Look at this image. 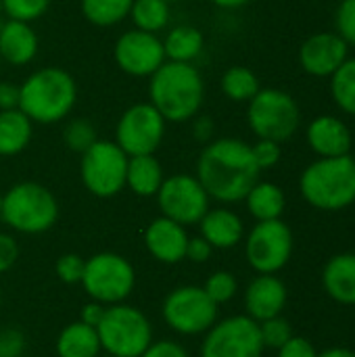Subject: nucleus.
Returning a JSON list of instances; mask_svg holds the SVG:
<instances>
[{
    "label": "nucleus",
    "instance_id": "nucleus-1",
    "mask_svg": "<svg viewBox=\"0 0 355 357\" xmlns=\"http://www.w3.org/2000/svg\"><path fill=\"white\" fill-rule=\"evenodd\" d=\"M262 169L255 163L247 142L220 138L205 146L197 161V180L205 192L222 203L245 201L249 190L259 182Z\"/></svg>",
    "mask_w": 355,
    "mask_h": 357
},
{
    "label": "nucleus",
    "instance_id": "nucleus-2",
    "mask_svg": "<svg viewBox=\"0 0 355 357\" xmlns=\"http://www.w3.org/2000/svg\"><path fill=\"white\" fill-rule=\"evenodd\" d=\"M151 105L163 115L165 121H186L195 117L203 105L205 86L203 77L190 63H163L151 75Z\"/></svg>",
    "mask_w": 355,
    "mask_h": 357
},
{
    "label": "nucleus",
    "instance_id": "nucleus-3",
    "mask_svg": "<svg viewBox=\"0 0 355 357\" xmlns=\"http://www.w3.org/2000/svg\"><path fill=\"white\" fill-rule=\"evenodd\" d=\"M77 98L73 77L61 67H44L19 86V109L36 123L65 119Z\"/></svg>",
    "mask_w": 355,
    "mask_h": 357
},
{
    "label": "nucleus",
    "instance_id": "nucleus-4",
    "mask_svg": "<svg viewBox=\"0 0 355 357\" xmlns=\"http://www.w3.org/2000/svg\"><path fill=\"white\" fill-rule=\"evenodd\" d=\"M301 197L320 211H341L355 203V159L320 157L299 178Z\"/></svg>",
    "mask_w": 355,
    "mask_h": 357
},
{
    "label": "nucleus",
    "instance_id": "nucleus-5",
    "mask_svg": "<svg viewBox=\"0 0 355 357\" xmlns=\"http://www.w3.org/2000/svg\"><path fill=\"white\" fill-rule=\"evenodd\" d=\"M0 218L17 232L40 234L54 226L59 218V205L46 186L36 182H21L2 197Z\"/></svg>",
    "mask_w": 355,
    "mask_h": 357
},
{
    "label": "nucleus",
    "instance_id": "nucleus-6",
    "mask_svg": "<svg viewBox=\"0 0 355 357\" xmlns=\"http://www.w3.org/2000/svg\"><path fill=\"white\" fill-rule=\"evenodd\" d=\"M100 347L115 357H140L153 343V326L149 318L123 303L109 305L96 326Z\"/></svg>",
    "mask_w": 355,
    "mask_h": 357
},
{
    "label": "nucleus",
    "instance_id": "nucleus-7",
    "mask_svg": "<svg viewBox=\"0 0 355 357\" xmlns=\"http://www.w3.org/2000/svg\"><path fill=\"white\" fill-rule=\"evenodd\" d=\"M247 117L257 138H266L274 142L289 140L297 132L301 121L297 100L291 94L276 88L259 90L249 100Z\"/></svg>",
    "mask_w": 355,
    "mask_h": 357
},
{
    "label": "nucleus",
    "instance_id": "nucleus-8",
    "mask_svg": "<svg viewBox=\"0 0 355 357\" xmlns=\"http://www.w3.org/2000/svg\"><path fill=\"white\" fill-rule=\"evenodd\" d=\"M82 284L92 301L103 305L123 303L136 284V272L132 264L117 253H96L86 261Z\"/></svg>",
    "mask_w": 355,
    "mask_h": 357
},
{
    "label": "nucleus",
    "instance_id": "nucleus-9",
    "mask_svg": "<svg viewBox=\"0 0 355 357\" xmlns=\"http://www.w3.org/2000/svg\"><path fill=\"white\" fill-rule=\"evenodd\" d=\"M128 155L117 142L96 140L90 149L82 153V182L84 186L100 199L115 197L126 186Z\"/></svg>",
    "mask_w": 355,
    "mask_h": 357
},
{
    "label": "nucleus",
    "instance_id": "nucleus-10",
    "mask_svg": "<svg viewBox=\"0 0 355 357\" xmlns=\"http://www.w3.org/2000/svg\"><path fill=\"white\" fill-rule=\"evenodd\" d=\"M218 303L203 287H180L163 301V320L180 335H203L218 322Z\"/></svg>",
    "mask_w": 355,
    "mask_h": 357
},
{
    "label": "nucleus",
    "instance_id": "nucleus-11",
    "mask_svg": "<svg viewBox=\"0 0 355 357\" xmlns=\"http://www.w3.org/2000/svg\"><path fill=\"white\" fill-rule=\"evenodd\" d=\"M245 255L257 274L280 272L293 255V232L282 220L257 222L247 236Z\"/></svg>",
    "mask_w": 355,
    "mask_h": 357
},
{
    "label": "nucleus",
    "instance_id": "nucleus-12",
    "mask_svg": "<svg viewBox=\"0 0 355 357\" xmlns=\"http://www.w3.org/2000/svg\"><path fill=\"white\" fill-rule=\"evenodd\" d=\"M264 349L259 324L249 316H232L207 331L201 357H262Z\"/></svg>",
    "mask_w": 355,
    "mask_h": 357
},
{
    "label": "nucleus",
    "instance_id": "nucleus-13",
    "mask_svg": "<svg viewBox=\"0 0 355 357\" xmlns=\"http://www.w3.org/2000/svg\"><path fill=\"white\" fill-rule=\"evenodd\" d=\"M157 199L163 218H169L182 226L199 224L209 211V195L205 192L197 176L176 174L163 180Z\"/></svg>",
    "mask_w": 355,
    "mask_h": 357
},
{
    "label": "nucleus",
    "instance_id": "nucleus-14",
    "mask_svg": "<svg viewBox=\"0 0 355 357\" xmlns=\"http://www.w3.org/2000/svg\"><path fill=\"white\" fill-rule=\"evenodd\" d=\"M165 119L151 102L130 107L117 123V144L128 157L153 155L163 140Z\"/></svg>",
    "mask_w": 355,
    "mask_h": 357
},
{
    "label": "nucleus",
    "instance_id": "nucleus-15",
    "mask_svg": "<svg viewBox=\"0 0 355 357\" xmlns=\"http://www.w3.org/2000/svg\"><path fill=\"white\" fill-rule=\"evenodd\" d=\"M115 61L130 75H153L165 63L163 42L142 29L126 31L115 44Z\"/></svg>",
    "mask_w": 355,
    "mask_h": 357
},
{
    "label": "nucleus",
    "instance_id": "nucleus-16",
    "mask_svg": "<svg viewBox=\"0 0 355 357\" xmlns=\"http://www.w3.org/2000/svg\"><path fill=\"white\" fill-rule=\"evenodd\" d=\"M349 44L335 31L310 36L299 48V63L314 77H331L349 56Z\"/></svg>",
    "mask_w": 355,
    "mask_h": 357
},
{
    "label": "nucleus",
    "instance_id": "nucleus-17",
    "mask_svg": "<svg viewBox=\"0 0 355 357\" xmlns=\"http://www.w3.org/2000/svg\"><path fill=\"white\" fill-rule=\"evenodd\" d=\"M287 305V287L274 274H259L245 293L247 316L255 322H264L280 316Z\"/></svg>",
    "mask_w": 355,
    "mask_h": 357
},
{
    "label": "nucleus",
    "instance_id": "nucleus-18",
    "mask_svg": "<svg viewBox=\"0 0 355 357\" xmlns=\"http://www.w3.org/2000/svg\"><path fill=\"white\" fill-rule=\"evenodd\" d=\"M144 245L149 253L161 264H178L186 257L188 234L186 228L169 218L151 222L144 232Z\"/></svg>",
    "mask_w": 355,
    "mask_h": 357
},
{
    "label": "nucleus",
    "instance_id": "nucleus-19",
    "mask_svg": "<svg viewBox=\"0 0 355 357\" xmlns=\"http://www.w3.org/2000/svg\"><path fill=\"white\" fill-rule=\"evenodd\" d=\"M308 144L320 157H343L352 151V132L339 117L320 115L308 128Z\"/></svg>",
    "mask_w": 355,
    "mask_h": 357
},
{
    "label": "nucleus",
    "instance_id": "nucleus-20",
    "mask_svg": "<svg viewBox=\"0 0 355 357\" xmlns=\"http://www.w3.org/2000/svg\"><path fill=\"white\" fill-rule=\"evenodd\" d=\"M38 52V36L29 23L8 19L0 25V56L10 65H27Z\"/></svg>",
    "mask_w": 355,
    "mask_h": 357
},
{
    "label": "nucleus",
    "instance_id": "nucleus-21",
    "mask_svg": "<svg viewBox=\"0 0 355 357\" xmlns=\"http://www.w3.org/2000/svg\"><path fill=\"white\" fill-rule=\"evenodd\" d=\"M322 287L333 301L355 305V253H339L326 261Z\"/></svg>",
    "mask_w": 355,
    "mask_h": 357
},
{
    "label": "nucleus",
    "instance_id": "nucleus-22",
    "mask_svg": "<svg viewBox=\"0 0 355 357\" xmlns=\"http://www.w3.org/2000/svg\"><path fill=\"white\" fill-rule=\"evenodd\" d=\"M199 224H201V236L213 249L236 247L245 232L241 218L230 209H209Z\"/></svg>",
    "mask_w": 355,
    "mask_h": 357
},
{
    "label": "nucleus",
    "instance_id": "nucleus-23",
    "mask_svg": "<svg viewBox=\"0 0 355 357\" xmlns=\"http://www.w3.org/2000/svg\"><path fill=\"white\" fill-rule=\"evenodd\" d=\"M100 349L103 347L96 328L84 322H73L65 326L56 339L59 357H98Z\"/></svg>",
    "mask_w": 355,
    "mask_h": 357
},
{
    "label": "nucleus",
    "instance_id": "nucleus-24",
    "mask_svg": "<svg viewBox=\"0 0 355 357\" xmlns=\"http://www.w3.org/2000/svg\"><path fill=\"white\" fill-rule=\"evenodd\" d=\"M163 184L161 163L153 155H136L128 159L126 186L132 188L138 197H153Z\"/></svg>",
    "mask_w": 355,
    "mask_h": 357
},
{
    "label": "nucleus",
    "instance_id": "nucleus-25",
    "mask_svg": "<svg viewBox=\"0 0 355 357\" xmlns=\"http://www.w3.org/2000/svg\"><path fill=\"white\" fill-rule=\"evenodd\" d=\"M31 140V119L21 109L0 111V155H19Z\"/></svg>",
    "mask_w": 355,
    "mask_h": 357
},
{
    "label": "nucleus",
    "instance_id": "nucleus-26",
    "mask_svg": "<svg viewBox=\"0 0 355 357\" xmlns=\"http://www.w3.org/2000/svg\"><path fill=\"white\" fill-rule=\"evenodd\" d=\"M249 213L257 222H268V220H280L287 199L282 188H278L272 182H257L249 195L245 197Z\"/></svg>",
    "mask_w": 355,
    "mask_h": 357
},
{
    "label": "nucleus",
    "instance_id": "nucleus-27",
    "mask_svg": "<svg viewBox=\"0 0 355 357\" xmlns=\"http://www.w3.org/2000/svg\"><path fill=\"white\" fill-rule=\"evenodd\" d=\"M165 56L176 63H190L203 50V33L192 25H178L174 27L165 42H163Z\"/></svg>",
    "mask_w": 355,
    "mask_h": 357
},
{
    "label": "nucleus",
    "instance_id": "nucleus-28",
    "mask_svg": "<svg viewBox=\"0 0 355 357\" xmlns=\"http://www.w3.org/2000/svg\"><path fill=\"white\" fill-rule=\"evenodd\" d=\"M130 17L136 29L155 33L163 29L169 21V2L167 0H134Z\"/></svg>",
    "mask_w": 355,
    "mask_h": 357
},
{
    "label": "nucleus",
    "instance_id": "nucleus-29",
    "mask_svg": "<svg viewBox=\"0 0 355 357\" xmlns=\"http://www.w3.org/2000/svg\"><path fill=\"white\" fill-rule=\"evenodd\" d=\"M132 2L134 0H82V13L90 23L109 27L130 15Z\"/></svg>",
    "mask_w": 355,
    "mask_h": 357
},
{
    "label": "nucleus",
    "instance_id": "nucleus-30",
    "mask_svg": "<svg viewBox=\"0 0 355 357\" xmlns=\"http://www.w3.org/2000/svg\"><path fill=\"white\" fill-rule=\"evenodd\" d=\"M222 90L230 100H251L259 92V79L249 67L236 65L222 75Z\"/></svg>",
    "mask_w": 355,
    "mask_h": 357
},
{
    "label": "nucleus",
    "instance_id": "nucleus-31",
    "mask_svg": "<svg viewBox=\"0 0 355 357\" xmlns=\"http://www.w3.org/2000/svg\"><path fill=\"white\" fill-rule=\"evenodd\" d=\"M331 79V92L337 107L347 115H355V59H347Z\"/></svg>",
    "mask_w": 355,
    "mask_h": 357
},
{
    "label": "nucleus",
    "instance_id": "nucleus-32",
    "mask_svg": "<svg viewBox=\"0 0 355 357\" xmlns=\"http://www.w3.org/2000/svg\"><path fill=\"white\" fill-rule=\"evenodd\" d=\"M203 289H205V293H207L218 305H222V303H228V301L236 295L239 282H236V278H234L232 272L220 270V272H213V274L207 278V282H205Z\"/></svg>",
    "mask_w": 355,
    "mask_h": 357
},
{
    "label": "nucleus",
    "instance_id": "nucleus-33",
    "mask_svg": "<svg viewBox=\"0 0 355 357\" xmlns=\"http://www.w3.org/2000/svg\"><path fill=\"white\" fill-rule=\"evenodd\" d=\"M63 140H65V144L71 151L84 153L86 149H90L96 142V132H94V128H92L90 121H86V119H73V121L67 123L65 134H63Z\"/></svg>",
    "mask_w": 355,
    "mask_h": 357
},
{
    "label": "nucleus",
    "instance_id": "nucleus-34",
    "mask_svg": "<svg viewBox=\"0 0 355 357\" xmlns=\"http://www.w3.org/2000/svg\"><path fill=\"white\" fill-rule=\"evenodd\" d=\"M259 324V335H262V343L264 347L270 349H280L291 337H293V328L289 324V320H285L282 316L257 322Z\"/></svg>",
    "mask_w": 355,
    "mask_h": 357
},
{
    "label": "nucleus",
    "instance_id": "nucleus-35",
    "mask_svg": "<svg viewBox=\"0 0 355 357\" xmlns=\"http://www.w3.org/2000/svg\"><path fill=\"white\" fill-rule=\"evenodd\" d=\"M50 6V0H2V10L17 21H33L42 17Z\"/></svg>",
    "mask_w": 355,
    "mask_h": 357
},
{
    "label": "nucleus",
    "instance_id": "nucleus-36",
    "mask_svg": "<svg viewBox=\"0 0 355 357\" xmlns=\"http://www.w3.org/2000/svg\"><path fill=\"white\" fill-rule=\"evenodd\" d=\"M84 268H86L84 257H80L75 253H67V255L59 257V261H56V276L65 284H77V282H82Z\"/></svg>",
    "mask_w": 355,
    "mask_h": 357
},
{
    "label": "nucleus",
    "instance_id": "nucleus-37",
    "mask_svg": "<svg viewBox=\"0 0 355 357\" xmlns=\"http://www.w3.org/2000/svg\"><path fill=\"white\" fill-rule=\"evenodd\" d=\"M337 33L355 46V0H341L337 8Z\"/></svg>",
    "mask_w": 355,
    "mask_h": 357
},
{
    "label": "nucleus",
    "instance_id": "nucleus-38",
    "mask_svg": "<svg viewBox=\"0 0 355 357\" xmlns=\"http://www.w3.org/2000/svg\"><path fill=\"white\" fill-rule=\"evenodd\" d=\"M251 151H253V157H255V163L259 169H270L280 161V142L259 138L257 144L251 146Z\"/></svg>",
    "mask_w": 355,
    "mask_h": 357
},
{
    "label": "nucleus",
    "instance_id": "nucleus-39",
    "mask_svg": "<svg viewBox=\"0 0 355 357\" xmlns=\"http://www.w3.org/2000/svg\"><path fill=\"white\" fill-rule=\"evenodd\" d=\"M25 349V339L15 328L0 331V357H21Z\"/></svg>",
    "mask_w": 355,
    "mask_h": 357
},
{
    "label": "nucleus",
    "instance_id": "nucleus-40",
    "mask_svg": "<svg viewBox=\"0 0 355 357\" xmlns=\"http://www.w3.org/2000/svg\"><path fill=\"white\" fill-rule=\"evenodd\" d=\"M278 357H318L316 347L305 339V337H291L280 349Z\"/></svg>",
    "mask_w": 355,
    "mask_h": 357
},
{
    "label": "nucleus",
    "instance_id": "nucleus-41",
    "mask_svg": "<svg viewBox=\"0 0 355 357\" xmlns=\"http://www.w3.org/2000/svg\"><path fill=\"white\" fill-rule=\"evenodd\" d=\"M140 357H188V351L176 341H157L151 343Z\"/></svg>",
    "mask_w": 355,
    "mask_h": 357
},
{
    "label": "nucleus",
    "instance_id": "nucleus-42",
    "mask_svg": "<svg viewBox=\"0 0 355 357\" xmlns=\"http://www.w3.org/2000/svg\"><path fill=\"white\" fill-rule=\"evenodd\" d=\"M19 259V245L13 236L0 234V274L10 270Z\"/></svg>",
    "mask_w": 355,
    "mask_h": 357
},
{
    "label": "nucleus",
    "instance_id": "nucleus-43",
    "mask_svg": "<svg viewBox=\"0 0 355 357\" xmlns=\"http://www.w3.org/2000/svg\"><path fill=\"white\" fill-rule=\"evenodd\" d=\"M213 253V247L203 238V236H195V238H188V245H186V257L192 261V264H203L211 257Z\"/></svg>",
    "mask_w": 355,
    "mask_h": 357
},
{
    "label": "nucleus",
    "instance_id": "nucleus-44",
    "mask_svg": "<svg viewBox=\"0 0 355 357\" xmlns=\"http://www.w3.org/2000/svg\"><path fill=\"white\" fill-rule=\"evenodd\" d=\"M19 109V86L13 82H0V111Z\"/></svg>",
    "mask_w": 355,
    "mask_h": 357
},
{
    "label": "nucleus",
    "instance_id": "nucleus-45",
    "mask_svg": "<svg viewBox=\"0 0 355 357\" xmlns=\"http://www.w3.org/2000/svg\"><path fill=\"white\" fill-rule=\"evenodd\" d=\"M105 310H107V305H103V303H98V301L86 303V305L82 307L80 322H84V324H88V326H94V328H96V326L100 324L103 316H105Z\"/></svg>",
    "mask_w": 355,
    "mask_h": 357
},
{
    "label": "nucleus",
    "instance_id": "nucleus-46",
    "mask_svg": "<svg viewBox=\"0 0 355 357\" xmlns=\"http://www.w3.org/2000/svg\"><path fill=\"white\" fill-rule=\"evenodd\" d=\"M213 134V121L209 117H199L195 121V136L197 140H207Z\"/></svg>",
    "mask_w": 355,
    "mask_h": 357
},
{
    "label": "nucleus",
    "instance_id": "nucleus-47",
    "mask_svg": "<svg viewBox=\"0 0 355 357\" xmlns=\"http://www.w3.org/2000/svg\"><path fill=\"white\" fill-rule=\"evenodd\" d=\"M318 357H355V351L345 349V347H333V349H326V351L318 354Z\"/></svg>",
    "mask_w": 355,
    "mask_h": 357
},
{
    "label": "nucleus",
    "instance_id": "nucleus-48",
    "mask_svg": "<svg viewBox=\"0 0 355 357\" xmlns=\"http://www.w3.org/2000/svg\"><path fill=\"white\" fill-rule=\"evenodd\" d=\"M211 2L222 8H239V6H245L249 0H211Z\"/></svg>",
    "mask_w": 355,
    "mask_h": 357
},
{
    "label": "nucleus",
    "instance_id": "nucleus-49",
    "mask_svg": "<svg viewBox=\"0 0 355 357\" xmlns=\"http://www.w3.org/2000/svg\"><path fill=\"white\" fill-rule=\"evenodd\" d=\"M0 213H2V195H0Z\"/></svg>",
    "mask_w": 355,
    "mask_h": 357
},
{
    "label": "nucleus",
    "instance_id": "nucleus-50",
    "mask_svg": "<svg viewBox=\"0 0 355 357\" xmlns=\"http://www.w3.org/2000/svg\"><path fill=\"white\" fill-rule=\"evenodd\" d=\"M98 357H115V356H109V354H107V356H98Z\"/></svg>",
    "mask_w": 355,
    "mask_h": 357
},
{
    "label": "nucleus",
    "instance_id": "nucleus-51",
    "mask_svg": "<svg viewBox=\"0 0 355 357\" xmlns=\"http://www.w3.org/2000/svg\"><path fill=\"white\" fill-rule=\"evenodd\" d=\"M0 13H2V0H0Z\"/></svg>",
    "mask_w": 355,
    "mask_h": 357
},
{
    "label": "nucleus",
    "instance_id": "nucleus-52",
    "mask_svg": "<svg viewBox=\"0 0 355 357\" xmlns=\"http://www.w3.org/2000/svg\"><path fill=\"white\" fill-rule=\"evenodd\" d=\"M0 63H2V56H0Z\"/></svg>",
    "mask_w": 355,
    "mask_h": 357
},
{
    "label": "nucleus",
    "instance_id": "nucleus-53",
    "mask_svg": "<svg viewBox=\"0 0 355 357\" xmlns=\"http://www.w3.org/2000/svg\"><path fill=\"white\" fill-rule=\"evenodd\" d=\"M167 2H172V0H167Z\"/></svg>",
    "mask_w": 355,
    "mask_h": 357
}]
</instances>
